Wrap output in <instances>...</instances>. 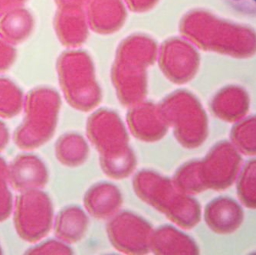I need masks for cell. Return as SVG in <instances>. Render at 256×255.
Here are the masks:
<instances>
[{
	"mask_svg": "<svg viewBox=\"0 0 256 255\" xmlns=\"http://www.w3.org/2000/svg\"><path fill=\"white\" fill-rule=\"evenodd\" d=\"M87 135L100 154L103 172L114 180H123L134 171L136 158L129 146L128 131L120 116L109 110L90 115L86 125Z\"/></svg>",
	"mask_w": 256,
	"mask_h": 255,
	"instance_id": "cell-1",
	"label": "cell"
},
{
	"mask_svg": "<svg viewBox=\"0 0 256 255\" xmlns=\"http://www.w3.org/2000/svg\"><path fill=\"white\" fill-rule=\"evenodd\" d=\"M133 187L142 201L164 214L176 226L189 229L199 222V204L178 188L174 180L154 171L142 170L135 176Z\"/></svg>",
	"mask_w": 256,
	"mask_h": 255,
	"instance_id": "cell-2",
	"label": "cell"
},
{
	"mask_svg": "<svg viewBox=\"0 0 256 255\" xmlns=\"http://www.w3.org/2000/svg\"><path fill=\"white\" fill-rule=\"evenodd\" d=\"M61 100L56 90L40 87L27 94L25 119L16 128L14 140L17 146L31 150L52 138L57 126Z\"/></svg>",
	"mask_w": 256,
	"mask_h": 255,
	"instance_id": "cell-3",
	"label": "cell"
},
{
	"mask_svg": "<svg viewBox=\"0 0 256 255\" xmlns=\"http://www.w3.org/2000/svg\"><path fill=\"white\" fill-rule=\"evenodd\" d=\"M159 108L182 146L192 149L202 144L206 135V119L200 108L188 94L176 92L165 99Z\"/></svg>",
	"mask_w": 256,
	"mask_h": 255,
	"instance_id": "cell-4",
	"label": "cell"
},
{
	"mask_svg": "<svg viewBox=\"0 0 256 255\" xmlns=\"http://www.w3.org/2000/svg\"><path fill=\"white\" fill-rule=\"evenodd\" d=\"M52 222V202L44 192L27 190L17 196L14 223L22 239L30 243L38 242L50 233Z\"/></svg>",
	"mask_w": 256,
	"mask_h": 255,
	"instance_id": "cell-5",
	"label": "cell"
},
{
	"mask_svg": "<svg viewBox=\"0 0 256 255\" xmlns=\"http://www.w3.org/2000/svg\"><path fill=\"white\" fill-rule=\"evenodd\" d=\"M154 229L149 222L130 212L116 214L108 223L110 244L125 254H146L150 250Z\"/></svg>",
	"mask_w": 256,
	"mask_h": 255,
	"instance_id": "cell-6",
	"label": "cell"
},
{
	"mask_svg": "<svg viewBox=\"0 0 256 255\" xmlns=\"http://www.w3.org/2000/svg\"><path fill=\"white\" fill-rule=\"evenodd\" d=\"M132 134L140 140L155 142L166 136L169 125L162 118L159 106L150 103L134 105L126 115Z\"/></svg>",
	"mask_w": 256,
	"mask_h": 255,
	"instance_id": "cell-7",
	"label": "cell"
},
{
	"mask_svg": "<svg viewBox=\"0 0 256 255\" xmlns=\"http://www.w3.org/2000/svg\"><path fill=\"white\" fill-rule=\"evenodd\" d=\"M8 181L14 190L21 192L38 190L48 182V170L36 156L22 154L8 166Z\"/></svg>",
	"mask_w": 256,
	"mask_h": 255,
	"instance_id": "cell-8",
	"label": "cell"
},
{
	"mask_svg": "<svg viewBox=\"0 0 256 255\" xmlns=\"http://www.w3.org/2000/svg\"><path fill=\"white\" fill-rule=\"evenodd\" d=\"M123 204L120 190L110 182H99L90 187L84 197L88 212L97 220H108L117 214Z\"/></svg>",
	"mask_w": 256,
	"mask_h": 255,
	"instance_id": "cell-9",
	"label": "cell"
},
{
	"mask_svg": "<svg viewBox=\"0 0 256 255\" xmlns=\"http://www.w3.org/2000/svg\"><path fill=\"white\" fill-rule=\"evenodd\" d=\"M150 250L155 254H194L197 248L194 240L171 226H160L151 236Z\"/></svg>",
	"mask_w": 256,
	"mask_h": 255,
	"instance_id": "cell-10",
	"label": "cell"
},
{
	"mask_svg": "<svg viewBox=\"0 0 256 255\" xmlns=\"http://www.w3.org/2000/svg\"><path fill=\"white\" fill-rule=\"evenodd\" d=\"M33 28L34 18L24 7L12 8L0 16V37L12 46L28 40Z\"/></svg>",
	"mask_w": 256,
	"mask_h": 255,
	"instance_id": "cell-11",
	"label": "cell"
},
{
	"mask_svg": "<svg viewBox=\"0 0 256 255\" xmlns=\"http://www.w3.org/2000/svg\"><path fill=\"white\" fill-rule=\"evenodd\" d=\"M88 224V218L84 210L78 206H68L58 214L54 234L66 244H74L84 237Z\"/></svg>",
	"mask_w": 256,
	"mask_h": 255,
	"instance_id": "cell-12",
	"label": "cell"
},
{
	"mask_svg": "<svg viewBox=\"0 0 256 255\" xmlns=\"http://www.w3.org/2000/svg\"><path fill=\"white\" fill-rule=\"evenodd\" d=\"M58 160L68 167H78L87 160L89 146L82 135L69 132L58 138L56 144Z\"/></svg>",
	"mask_w": 256,
	"mask_h": 255,
	"instance_id": "cell-13",
	"label": "cell"
},
{
	"mask_svg": "<svg viewBox=\"0 0 256 255\" xmlns=\"http://www.w3.org/2000/svg\"><path fill=\"white\" fill-rule=\"evenodd\" d=\"M24 98L21 89L10 79L0 78V116L12 118L22 109Z\"/></svg>",
	"mask_w": 256,
	"mask_h": 255,
	"instance_id": "cell-14",
	"label": "cell"
},
{
	"mask_svg": "<svg viewBox=\"0 0 256 255\" xmlns=\"http://www.w3.org/2000/svg\"><path fill=\"white\" fill-rule=\"evenodd\" d=\"M172 180L178 188L188 195L199 192L205 188L200 174L199 162L184 164L176 171Z\"/></svg>",
	"mask_w": 256,
	"mask_h": 255,
	"instance_id": "cell-15",
	"label": "cell"
},
{
	"mask_svg": "<svg viewBox=\"0 0 256 255\" xmlns=\"http://www.w3.org/2000/svg\"><path fill=\"white\" fill-rule=\"evenodd\" d=\"M73 250L61 240H51L28 249L26 254H72Z\"/></svg>",
	"mask_w": 256,
	"mask_h": 255,
	"instance_id": "cell-16",
	"label": "cell"
},
{
	"mask_svg": "<svg viewBox=\"0 0 256 255\" xmlns=\"http://www.w3.org/2000/svg\"><path fill=\"white\" fill-rule=\"evenodd\" d=\"M7 180L8 178L0 176V222L6 220L12 210V196Z\"/></svg>",
	"mask_w": 256,
	"mask_h": 255,
	"instance_id": "cell-17",
	"label": "cell"
},
{
	"mask_svg": "<svg viewBox=\"0 0 256 255\" xmlns=\"http://www.w3.org/2000/svg\"><path fill=\"white\" fill-rule=\"evenodd\" d=\"M16 58V51L12 44L0 37V72L8 70Z\"/></svg>",
	"mask_w": 256,
	"mask_h": 255,
	"instance_id": "cell-18",
	"label": "cell"
},
{
	"mask_svg": "<svg viewBox=\"0 0 256 255\" xmlns=\"http://www.w3.org/2000/svg\"><path fill=\"white\" fill-rule=\"evenodd\" d=\"M227 6L242 15L256 16V0H224Z\"/></svg>",
	"mask_w": 256,
	"mask_h": 255,
	"instance_id": "cell-19",
	"label": "cell"
},
{
	"mask_svg": "<svg viewBox=\"0 0 256 255\" xmlns=\"http://www.w3.org/2000/svg\"><path fill=\"white\" fill-rule=\"evenodd\" d=\"M27 0H0V16L6 12L17 7L22 6Z\"/></svg>",
	"mask_w": 256,
	"mask_h": 255,
	"instance_id": "cell-20",
	"label": "cell"
},
{
	"mask_svg": "<svg viewBox=\"0 0 256 255\" xmlns=\"http://www.w3.org/2000/svg\"><path fill=\"white\" fill-rule=\"evenodd\" d=\"M10 141V132L5 124L0 120V152H2Z\"/></svg>",
	"mask_w": 256,
	"mask_h": 255,
	"instance_id": "cell-21",
	"label": "cell"
},
{
	"mask_svg": "<svg viewBox=\"0 0 256 255\" xmlns=\"http://www.w3.org/2000/svg\"><path fill=\"white\" fill-rule=\"evenodd\" d=\"M8 168L4 160L0 157V176L8 178Z\"/></svg>",
	"mask_w": 256,
	"mask_h": 255,
	"instance_id": "cell-22",
	"label": "cell"
},
{
	"mask_svg": "<svg viewBox=\"0 0 256 255\" xmlns=\"http://www.w3.org/2000/svg\"><path fill=\"white\" fill-rule=\"evenodd\" d=\"M2 254V249H1V247H0V254Z\"/></svg>",
	"mask_w": 256,
	"mask_h": 255,
	"instance_id": "cell-23",
	"label": "cell"
}]
</instances>
